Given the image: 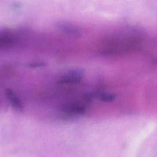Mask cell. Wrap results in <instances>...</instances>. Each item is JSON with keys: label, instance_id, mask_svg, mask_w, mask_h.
<instances>
[{"label": "cell", "instance_id": "6da1fadb", "mask_svg": "<svg viewBox=\"0 0 157 157\" xmlns=\"http://www.w3.org/2000/svg\"><path fill=\"white\" fill-rule=\"evenodd\" d=\"M85 71L81 68L73 69L69 70L58 81L61 84H77L80 83Z\"/></svg>", "mask_w": 157, "mask_h": 157}, {"label": "cell", "instance_id": "7a4b0ae2", "mask_svg": "<svg viewBox=\"0 0 157 157\" xmlns=\"http://www.w3.org/2000/svg\"><path fill=\"white\" fill-rule=\"evenodd\" d=\"M57 29L63 33L74 38H78L81 37V29L73 24L65 22H57L55 24Z\"/></svg>", "mask_w": 157, "mask_h": 157}, {"label": "cell", "instance_id": "3957f363", "mask_svg": "<svg viewBox=\"0 0 157 157\" xmlns=\"http://www.w3.org/2000/svg\"><path fill=\"white\" fill-rule=\"evenodd\" d=\"M5 92L14 108L17 111L22 112L24 109L23 105L13 91L10 89H6Z\"/></svg>", "mask_w": 157, "mask_h": 157}, {"label": "cell", "instance_id": "277c9868", "mask_svg": "<svg viewBox=\"0 0 157 157\" xmlns=\"http://www.w3.org/2000/svg\"><path fill=\"white\" fill-rule=\"evenodd\" d=\"M117 97V95L114 93H104L100 95V100L103 102H111Z\"/></svg>", "mask_w": 157, "mask_h": 157}, {"label": "cell", "instance_id": "5b68a950", "mask_svg": "<svg viewBox=\"0 0 157 157\" xmlns=\"http://www.w3.org/2000/svg\"><path fill=\"white\" fill-rule=\"evenodd\" d=\"M46 63L44 62H36L28 65V67L30 68H38L46 66Z\"/></svg>", "mask_w": 157, "mask_h": 157}]
</instances>
